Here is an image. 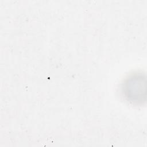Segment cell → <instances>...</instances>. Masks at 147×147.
Returning a JSON list of instances; mask_svg holds the SVG:
<instances>
[{
	"instance_id": "6da1fadb",
	"label": "cell",
	"mask_w": 147,
	"mask_h": 147,
	"mask_svg": "<svg viewBox=\"0 0 147 147\" xmlns=\"http://www.w3.org/2000/svg\"><path fill=\"white\" fill-rule=\"evenodd\" d=\"M125 98L133 103H142L146 98V78L142 73H134L126 78L122 85Z\"/></svg>"
}]
</instances>
